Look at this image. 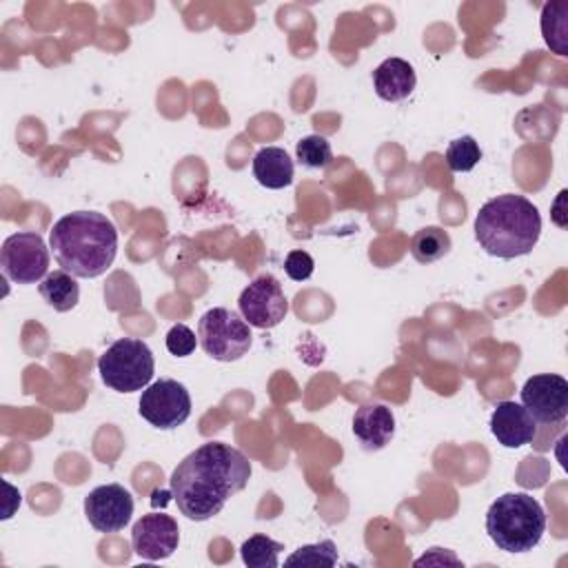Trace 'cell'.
Segmentation results:
<instances>
[{
  "label": "cell",
  "mask_w": 568,
  "mask_h": 568,
  "mask_svg": "<svg viewBox=\"0 0 568 568\" xmlns=\"http://www.w3.org/2000/svg\"><path fill=\"white\" fill-rule=\"evenodd\" d=\"M248 479L251 462L240 448L224 442H206L189 453L171 473V497L186 519L206 521Z\"/></svg>",
  "instance_id": "obj_1"
},
{
  "label": "cell",
  "mask_w": 568,
  "mask_h": 568,
  "mask_svg": "<svg viewBox=\"0 0 568 568\" xmlns=\"http://www.w3.org/2000/svg\"><path fill=\"white\" fill-rule=\"evenodd\" d=\"M49 248L62 271L91 280L106 273L113 264L118 229L98 211H73L51 226Z\"/></svg>",
  "instance_id": "obj_2"
},
{
  "label": "cell",
  "mask_w": 568,
  "mask_h": 568,
  "mask_svg": "<svg viewBox=\"0 0 568 568\" xmlns=\"http://www.w3.org/2000/svg\"><path fill=\"white\" fill-rule=\"evenodd\" d=\"M541 235V215L537 206L517 193H504L475 215V237L479 246L499 260L528 255Z\"/></svg>",
  "instance_id": "obj_3"
},
{
  "label": "cell",
  "mask_w": 568,
  "mask_h": 568,
  "mask_svg": "<svg viewBox=\"0 0 568 568\" xmlns=\"http://www.w3.org/2000/svg\"><path fill=\"white\" fill-rule=\"evenodd\" d=\"M486 532L499 550L528 552L546 532V513L528 493H504L486 510Z\"/></svg>",
  "instance_id": "obj_4"
},
{
  "label": "cell",
  "mask_w": 568,
  "mask_h": 568,
  "mask_svg": "<svg viewBox=\"0 0 568 568\" xmlns=\"http://www.w3.org/2000/svg\"><path fill=\"white\" fill-rule=\"evenodd\" d=\"M98 371L111 390L135 393L149 386L155 373V359L146 342L120 337L100 355Z\"/></svg>",
  "instance_id": "obj_5"
},
{
  "label": "cell",
  "mask_w": 568,
  "mask_h": 568,
  "mask_svg": "<svg viewBox=\"0 0 568 568\" xmlns=\"http://www.w3.org/2000/svg\"><path fill=\"white\" fill-rule=\"evenodd\" d=\"M197 339L202 351L217 362H235L244 357L253 344L246 320L224 306L209 308L200 317Z\"/></svg>",
  "instance_id": "obj_6"
},
{
  "label": "cell",
  "mask_w": 568,
  "mask_h": 568,
  "mask_svg": "<svg viewBox=\"0 0 568 568\" xmlns=\"http://www.w3.org/2000/svg\"><path fill=\"white\" fill-rule=\"evenodd\" d=\"M2 275L16 284H36L47 277L49 248L40 233L18 231L2 242L0 248Z\"/></svg>",
  "instance_id": "obj_7"
},
{
  "label": "cell",
  "mask_w": 568,
  "mask_h": 568,
  "mask_svg": "<svg viewBox=\"0 0 568 568\" xmlns=\"http://www.w3.org/2000/svg\"><path fill=\"white\" fill-rule=\"evenodd\" d=\"M138 413L160 430L182 426L191 415V395L178 379H158L142 390Z\"/></svg>",
  "instance_id": "obj_8"
},
{
  "label": "cell",
  "mask_w": 568,
  "mask_h": 568,
  "mask_svg": "<svg viewBox=\"0 0 568 568\" xmlns=\"http://www.w3.org/2000/svg\"><path fill=\"white\" fill-rule=\"evenodd\" d=\"M237 306L246 324L255 328H275L288 313L284 288L271 273H262L251 284H246L240 293Z\"/></svg>",
  "instance_id": "obj_9"
},
{
  "label": "cell",
  "mask_w": 568,
  "mask_h": 568,
  "mask_svg": "<svg viewBox=\"0 0 568 568\" xmlns=\"http://www.w3.org/2000/svg\"><path fill=\"white\" fill-rule=\"evenodd\" d=\"M521 406L537 424L552 426L568 415V382L555 373H541L521 386Z\"/></svg>",
  "instance_id": "obj_10"
},
{
  "label": "cell",
  "mask_w": 568,
  "mask_h": 568,
  "mask_svg": "<svg viewBox=\"0 0 568 568\" xmlns=\"http://www.w3.org/2000/svg\"><path fill=\"white\" fill-rule=\"evenodd\" d=\"M84 515L98 532L122 530L133 515V497L120 484H104L84 497Z\"/></svg>",
  "instance_id": "obj_11"
},
{
  "label": "cell",
  "mask_w": 568,
  "mask_h": 568,
  "mask_svg": "<svg viewBox=\"0 0 568 568\" xmlns=\"http://www.w3.org/2000/svg\"><path fill=\"white\" fill-rule=\"evenodd\" d=\"M180 544L178 521L166 513L142 515L131 528V546L138 557L160 561L171 557Z\"/></svg>",
  "instance_id": "obj_12"
},
{
  "label": "cell",
  "mask_w": 568,
  "mask_h": 568,
  "mask_svg": "<svg viewBox=\"0 0 568 568\" xmlns=\"http://www.w3.org/2000/svg\"><path fill=\"white\" fill-rule=\"evenodd\" d=\"M490 433L504 448H521L532 444L537 435V422L521 404L504 399L497 402L490 415Z\"/></svg>",
  "instance_id": "obj_13"
},
{
  "label": "cell",
  "mask_w": 568,
  "mask_h": 568,
  "mask_svg": "<svg viewBox=\"0 0 568 568\" xmlns=\"http://www.w3.org/2000/svg\"><path fill=\"white\" fill-rule=\"evenodd\" d=\"M353 435L364 450H382L395 435V415L384 404H362L353 415Z\"/></svg>",
  "instance_id": "obj_14"
},
{
  "label": "cell",
  "mask_w": 568,
  "mask_h": 568,
  "mask_svg": "<svg viewBox=\"0 0 568 568\" xmlns=\"http://www.w3.org/2000/svg\"><path fill=\"white\" fill-rule=\"evenodd\" d=\"M417 84L415 69L402 58H386L373 71L375 93L386 102H399L413 93Z\"/></svg>",
  "instance_id": "obj_15"
},
{
  "label": "cell",
  "mask_w": 568,
  "mask_h": 568,
  "mask_svg": "<svg viewBox=\"0 0 568 568\" xmlns=\"http://www.w3.org/2000/svg\"><path fill=\"white\" fill-rule=\"evenodd\" d=\"M293 160L280 146H262L253 155V178L264 189H284L293 182Z\"/></svg>",
  "instance_id": "obj_16"
},
{
  "label": "cell",
  "mask_w": 568,
  "mask_h": 568,
  "mask_svg": "<svg viewBox=\"0 0 568 568\" xmlns=\"http://www.w3.org/2000/svg\"><path fill=\"white\" fill-rule=\"evenodd\" d=\"M38 291H40L42 300L58 313H67V311L75 308V304L80 300V286H78L75 277L67 271L47 273V277L40 282Z\"/></svg>",
  "instance_id": "obj_17"
},
{
  "label": "cell",
  "mask_w": 568,
  "mask_h": 568,
  "mask_svg": "<svg viewBox=\"0 0 568 568\" xmlns=\"http://www.w3.org/2000/svg\"><path fill=\"white\" fill-rule=\"evenodd\" d=\"M568 2L557 0V2H546L541 9V33L546 44L557 53L566 55V36H568Z\"/></svg>",
  "instance_id": "obj_18"
},
{
  "label": "cell",
  "mask_w": 568,
  "mask_h": 568,
  "mask_svg": "<svg viewBox=\"0 0 568 568\" xmlns=\"http://www.w3.org/2000/svg\"><path fill=\"white\" fill-rule=\"evenodd\" d=\"M410 255L419 264H433L448 255L450 235L442 226H424L410 237Z\"/></svg>",
  "instance_id": "obj_19"
},
{
  "label": "cell",
  "mask_w": 568,
  "mask_h": 568,
  "mask_svg": "<svg viewBox=\"0 0 568 568\" xmlns=\"http://www.w3.org/2000/svg\"><path fill=\"white\" fill-rule=\"evenodd\" d=\"M282 550L284 546L280 541L266 535H253L242 544L240 555L248 568H277L280 566L277 557Z\"/></svg>",
  "instance_id": "obj_20"
},
{
  "label": "cell",
  "mask_w": 568,
  "mask_h": 568,
  "mask_svg": "<svg viewBox=\"0 0 568 568\" xmlns=\"http://www.w3.org/2000/svg\"><path fill=\"white\" fill-rule=\"evenodd\" d=\"M286 566H313V568H331L337 564V546L331 539H322L317 544L300 546L284 561Z\"/></svg>",
  "instance_id": "obj_21"
},
{
  "label": "cell",
  "mask_w": 568,
  "mask_h": 568,
  "mask_svg": "<svg viewBox=\"0 0 568 568\" xmlns=\"http://www.w3.org/2000/svg\"><path fill=\"white\" fill-rule=\"evenodd\" d=\"M481 160V149L473 135L455 138L446 149V164L455 173H468Z\"/></svg>",
  "instance_id": "obj_22"
},
{
  "label": "cell",
  "mask_w": 568,
  "mask_h": 568,
  "mask_svg": "<svg viewBox=\"0 0 568 568\" xmlns=\"http://www.w3.org/2000/svg\"><path fill=\"white\" fill-rule=\"evenodd\" d=\"M297 162L306 169H324L333 162V149L331 142L324 135H306L295 146Z\"/></svg>",
  "instance_id": "obj_23"
},
{
  "label": "cell",
  "mask_w": 568,
  "mask_h": 568,
  "mask_svg": "<svg viewBox=\"0 0 568 568\" xmlns=\"http://www.w3.org/2000/svg\"><path fill=\"white\" fill-rule=\"evenodd\" d=\"M197 337L195 333L186 326V324H173L166 333V351L175 357H186L195 351L197 346Z\"/></svg>",
  "instance_id": "obj_24"
},
{
  "label": "cell",
  "mask_w": 568,
  "mask_h": 568,
  "mask_svg": "<svg viewBox=\"0 0 568 568\" xmlns=\"http://www.w3.org/2000/svg\"><path fill=\"white\" fill-rule=\"evenodd\" d=\"M313 268H315L313 257H311L306 251H300V248L291 251V253L286 255V260H284V271H286V275H288L291 280H295V282L308 280V277L313 275Z\"/></svg>",
  "instance_id": "obj_25"
},
{
  "label": "cell",
  "mask_w": 568,
  "mask_h": 568,
  "mask_svg": "<svg viewBox=\"0 0 568 568\" xmlns=\"http://www.w3.org/2000/svg\"><path fill=\"white\" fill-rule=\"evenodd\" d=\"M428 566V564H435V566H439V564H453V566H462V561L450 552V550H446V548H430L424 557H419V559H415V566Z\"/></svg>",
  "instance_id": "obj_26"
}]
</instances>
